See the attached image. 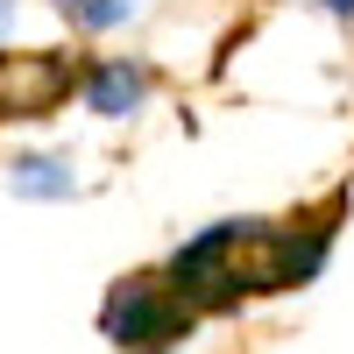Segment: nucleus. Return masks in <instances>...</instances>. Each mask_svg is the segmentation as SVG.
Segmentation results:
<instances>
[{"label":"nucleus","instance_id":"1","mask_svg":"<svg viewBox=\"0 0 354 354\" xmlns=\"http://www.w3.org/2000/svg\"><path fill=\"white\" fill-rule=\"evenodd\" d=\"M340 227H347V185H333L326 198L312 205H290V213L262 220L255 241L241 255V290L248 305L255 298H290V290H312L326 277V262L340 248Z\"/></svg>","mask_w":354,"mask_h":354},{"label":"nucleus","instance_id":"2","mask_svg":"<svg viewBox=\"0 0 354 354\" xmlns=\"http://www.w3.org/2000/svg\"><path fill=\"white\" fill-rule=\"evenodd\" d=\"M205 319L185 305V290L163 277V262L149 270H121L100 298V340L113 354H177Z\"/></svg>","mask_w":354,"mask_h":354},{"label":"nucleus","instance_id":"3","mask_svg":"<svg viewBox=\"0 0 354 354\" xmlns=\"http://www.w3.org/2000/svg\"><path fill=\"white\" fill-rule=\"evenodd\" d=\"M255 227L262 213H241V220H213V227H198L192 241H177L163 255V277L185 290V305L198 319H234L248 305V290H241V255L255 241Z\"/></svg>","mask_w":354,"mask_h":354},{"label":"nucleus","instance_id":"4","mask_svg":"<svg viewBox=\"0 0 354 354\" xmlns=\"http://www.w3.org/2000/svg\"><path fill=\"white\" fill-rule=\"evenodd\" d=\"M85 57L71 50H15L0 43V121H50L78 100Z\"/></svg>","mask_w":354,"mask_h":354},{"label":"nucleus","instance_id":"5","mask_svg":"<svg viewBox=\"0 0 354 354\" xmlns=\"http://www.w3.org/2000/svg\"><path fill=\"white\" fill-rule=\"evenodd\" d=\"M156 93H163V71L149 57H85L78 106L93 121H135V113H149Z\"/></svg>","mask_w":354,"mask_h":354},{"label":"nucleus","instance_id":"6","mask_svg":"<svg viewBox=\"0 0 354 354\" xmlns=\"http://www.w3.org/2000/svg\"><path fill=\"white\" fill-rule=\"evenodd\" d=\"M8 192L36 198V205H64V198H78V163L64 149H15L8 156Z\"/></svg>","mask_w":354,"mask_h":354},{"label":"nucleus","instance_id":"7","mask_svg":"<svg viewBox=\"0 0 354 354\" xmlns=\"http://www.w3.org/2000/svg\"><path fill=\"white\" fill-rule=\"evenodd\" d=\"M43 8L71 28V36H113L142 15V0H43Z\"/></svg>","mask_w":354,"mask_h":354},{"label":"nucleus","instance_id":"8","mask_svg":"<svg viewBox=\"0 0 354 354\" xmlns=\"http://www.w3.org/2000/svg\"><path fill=\"white\" fill-rule=\"evenodd\" d=\"M312 8H319V15H333L340 28H354V0H312Z\"/></svg>","mask_w":354,"mask_h":354},{"label":"nucleus","instance_id":"9","mask_svg":"<svg viewBox=\"0 0 354 354\" xmlns=\"http://www.w3.org/2000/svg\"><path fill=\"white\" fill-rule=\"evenodd\" d=\"M15 21H21V0H0V43L15 36Z\"/></svg>","mask_w":354,"mask_h":354}]
</instances>
